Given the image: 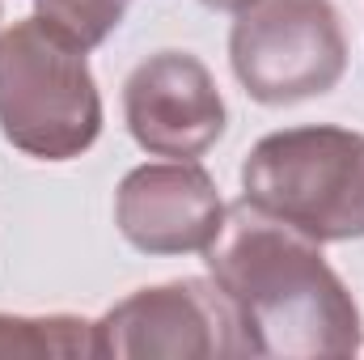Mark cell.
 <instances>
[{"label": "cell", "mask_w": 364, "mask_h": 360, "mask_svg": "<svg viewBox=\"0 0 364 360\" xmlns=\"http://www.w3.org/2000/svg\"><path fill=\"white\" fill-rule=\"evenodd\" d=\"M237 85L263 106L331 93L348 73V38L331 0H255L229 30Z\"/></svg>", "instance_id": "obj_4"}, {"label": "cell", "mask_w": 364, "mask_h": 360, "mask_svg": "<svg viewBox=\"0 0 364 360\" xmlns=\"http://www.w3.org/2000/svg\"><path fill=\"white\" fill-rule=\"evenodd\" d=\"M90 51L38 17L0 30V136L34 162H73L102 136Z\"/></svg>", "instance_id": "obj_2"}, {"label": "cell", "mask_w": 364, "mask_h": 360, "mask_svg": "<svg viewBox=\"0 0 364 360\" xmlns=\"http://www.w3.org/2000/svg\"><path fill=\"white\" fill-rule=\"evenodd\" d=\"M93 356L216 360L246 356L242 327L216 280H170L136 288L93 322Z\"/></svg>", "instance_id": "obj_5"}, {"label": "cell", "mask_w": 364, "mask_h": 360, "mask_svg": "<svg viewBox=\"0 0 364 360\" xmlns=\"http://www.w3.org/2000/svg\"><path fill=\"white\" fill-rule=\"evenodd\" d=\"M123 119L144 153L195 162L225 136L229 110L199 55L157 51L127 73Z\"/></svg>", "instance_id": "obj_6"}, {"label": "cell", "mask_w": 364, "mask_h": 360, "mask_svg": "<svg viewBox=\"0 0 364 360\" xmlns=\"http://www.w3.org/2000/svg\"><path fill=\"white\" fill-rule=\"evenodd\" d=\"M0 356H93V322L77 314H0Z\"/></svg>", "instance_id": "obj_8"}, {"label": "cell", "mask_w": 364, "mask_h": 360, "mask_svg": "<svg viewBox=\"0 0 364 360\" xmlns=\"http://www.w3.org/2000/svg\"><path fill=\"white\" fill-rule=\"evenodd\" d=\"M114 225L140 255H203L225 225V199L199 162H153L123 174Z\"/></svg>", "instance_id": "obj_7"}, {"label": "cell", "mask_w": 364, "mask_h": 360, "mask_svg": "<svg viewBox=\"0 0 364 360\" xmlns=\"http://www.w3.org/2000/svg\"><path fill=\"white\" fill-rule=\"evenodd\" d=\"M199 4H208V9H216V13H242V9H250L255 0H199Z\"/></svg>", "instance_id": "obj_10"}, {"label": "cell", "mask_w": 364, "mask_h": 360, "mask_svg": "<svg viewBox=\"0 0 364 360\" xmlns=\"http://www.w3.org/2000/svg\"><path fill=\"white\" fill-rule=\"evenodd\" d=\"M242 199L314 242L364 238V132L288 127L242 162Z\"/></svg>", "instance_id": "obj_3"}, {"label": "cell", "mask_w": 364, "mask_h": 360, "mask_svg": "<svg viewBox=\"0 0 364 360\" xmlns=\"http://www.w3.org/2000/svg\"><path fill=\"white\" fill-rule=\"evenodd\" d=\"M0 21H4V4H0Z\"/></svg>", "instance_id": "obj_11"}, {"label": "cell", "mask_w": 364, "mask_h": 360, "mask_svg": "<svg viewBox=\"0 0 364 360\" xmlns=\"http://www.w3.org/2000/svg\"><path fill=\"white\" fill-rule=\"evenodd\" d=\"M123 13L127 0H34V17L81 51L102 47L123 26Z\"/></svg>", "instance_id": "obj_9"}, {"label": "cell", "mask_w": 364, "mask_h": 360, "mask_svg": "<svg viewBox=\"0 0 364 360\" xmlns=\"http://www.w3.org/2000/svg\"><path fill=\"white\" fill-rule=\"evenodd\" d=\"M208 275L233 305L246 356L318 360L364 348L360 305L326 263L322 242L250 208H225L220 233L203 250Z\"/></svg>", "instance_id": "obj_1"}]
</instances>
